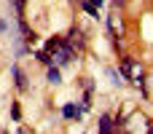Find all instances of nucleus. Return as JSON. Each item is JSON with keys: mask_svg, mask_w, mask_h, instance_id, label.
Segmentation results:
<instances>
[{"mask_svg": "<svg viewBox=\"0 0 153 134\" xmlns=\"http://www.w3.org/2000/svg\"><path fill=\"white\" fill-rule=\"evenodd\" d=\"M48 81H51V83H62V73H59V67L48 64Z\"/></svg>", "mask_w": 153, "mask_h": 134, "instance_id": "6e6552de", "label": "nucleus"}, {"mask_svg": "<svg viewBox=\"0 0 153 134\" xmlns=\"http://www.w3.org/2000/svg\"><path fill=\"white\" fill-rule=\"evenodd\" d=\"M91 3H94V5H97V8H100V5H102V0H91Z\"/></svg>", "mask_w": 153, "mask_h": 134, "instance_id": "ddd939ff", "label": "nucleus"}, {"mask_svg": "<svg viewBox=\"0 0 153 134\" xmlns=\"http://www.w3.org/2000/svg\"><path fill=\"white\" fill-rule=\"evenodd\" d=\"M108 27H110V32H113V38H121L124 35V21H121V16L113 11L110 16H108Z\"/></svg>", "mask_w": 153, "mask_h": 134, "instance_id": "20e7f679", "label": "nucleus"}, {"mask_svg": "<svg viewBox=\"0 0 153 134\" xmlns=\"http://www.w3.org/2000/svg\"><path fill=\"white\" fill-rule=\"evenodd\" d=\"M145 126H148V124H145V118H143V115L137 113V115H132V118H129V124H126L124 129H126L129 134H140L143 129H145Z\"/></svg>", "mask_w": 153, "mask_h": 134, "instance_id": "39448f33", "label": "nucleus"}, {"mask_svg": "<svg viewBox=\"0 0 153 134\" xmlns=\"http://www.w3.org/2000/svg\"><path fill=\"white\" fill-rule=\"evenodd\" d=\"M121 73H124V75H126V78H129L140 91H145V81H143V78H145V70H143V64H140L137 59L124 56V59H121Z\"/></svg>", "mask_w": 153, "mask_h": 134, "instance_id": "f257e3e1", "label": "nucleus"}, {"mask_svg": "<svg viewBox=\"0 0 153 134\" xmlns=\"http://www.w3.org/2000/svg\"><path fill=\"white\" fill-rule=\"evenodd\" d=\"M65 43H70V46H73L75 51H81V48H83V43H86V38H83V30H78V27H73Z\"/></svg>", "mask_w": 153, "mask_h": 134, "instance_id": "7ed1b4c3", "label": "nucleus"}, {"mask_svg": "<svg viewBox=\"0 0 153 134\" xmlns=\"http://www.w3.org/2000/svg\"><path fill=\"white\" fill-rule=\"evenodd\" d=\"M124 3H126V0H116V5H124Z\"/></svg>", "mask_w": 153, "mask_h": 134, "instance_id": "2eb2a0df", "label": "nucleus"}, {"mask_svg": "<svg viewBox=\"0 0 153 134\" xmlns=\"http://www.w3.org/2000/svg\"><path fill=\"white\" fill-rule=\"evenodd\" d=\"M38 59H40V64H46V67H48V64H54V59H51V54H48V51H40V54H38Z\"/></svg>", "mask_w": 153, "mask_h": 134, "instance_id": "9b49d317", "label": "nucleus"}, {"mask_svg": "<svg viewBox=\"0 0 153 134\" xmlns=\"http://www.w3.org/2000/svg\"><path fill=\"white\" fill-rule=\"evenodd\" d=\"M16 3H19V5H22V3H24V0H16Z\"/></svg>", "mask_w": 153, "mask_h": 134, "instance_id": "dca6fc26", "label": "nucleus"}, {"mask_svg": "<svg viewBox=\"0 0 153 134\" xmlns=\"http://www.w3.org/2000/svg\"><path fill=\"white\" fill-rule=\"evenodd\" d=\"M148 134H153V124H148Z\"/></svg>", "mask_w": 153, "mask_h": 134, "instance_id": "4468645a", "label": "nucleus"}, {"mask_svg": "<svg viewBox=\"0 0 153 134\" xmlns=\"http://www.w3.org/2000/svg\"><path fill=\"white\" fill-rule=\"evenodd\" d=\"M113 126H116V124H113L110 115H102V118H100V134H113Z\"/></svg>", "mask_w": 153, "mask_h": 134, "instance_id": "423d86ee", "label": "nucleus"}, {"mask_svg": "<svg viewBox=\"0 0 153 134\" xmlns=\"http://www.w3.org/2000/svg\"><path fill=\"white\" fill-rule=\"evenodd\" d=\"M13 78H16V89L24 91V89H27V81H24V73H22L19 64H13Z\"/></svg>", "mask_w": 153, "mask_h": 134, "instance_id": "0eeeda50", "label": "nucleus"}, {"mask_svg": "<svg viewBox=\"0 0 153 134\" xmlns=\"http://www.w3.org/2000/svg\"><path fill=\"white\" fill-rule=\"evenodd\" d=\"M62 113H65V118H78V115H81V110H78L75 105H65Z\"/></svg>", "mask_w": 153, "mask_h": 134, "instance_id": "1a4fd4ad", "label": "nucleus"}, {"mask_svg": "<svg viewBox=\"0 0 153 134\" xmlns=\"http://www.w3.org/2000/svg\"><path fill=\"white\" fill-rule=\"evenodd\" d=\"M73 56H75V48H73L70 43H65V40H62V43H59V46L51 51V59L56 62V67H65V64H70V59H73Z\"/></svg>", "mask_w": 153, "mask_h": 134, "instance_id": "f03ea898", "label": "nucleus"}, {"mask_svg": "<svg viewBox=\"0 0 153 134\" xmlns=\"http://www.w3.org/2000/svg\"><path fill=\"white\" fill-rule=\"evenodd\" d=\"M108 75H110V78H113V83H116V86H121V83H124V81H121V78H118V73H116V70H108Z\"/></svg>", "mask_w": 153, "mask_h": 134, "instance_id": "f8f14e48", "label": "nucleus"}, {"mask_svg": "<svg viewBox=\"0 0 153 134\" xmlns=\"http://www.w3.org/2000/svg\"><path fill=\"white\" fill-rule=\"evenodd\" d=\"M83 11H86V13H89V16H100V13H97V11H100V8H97V5H94V3H91V0H83Z\"/></svg>", "mask_w": 153, "mask_h": 134, "instance_id": "9d476101", "label": "nucleus"}]
</instances>
